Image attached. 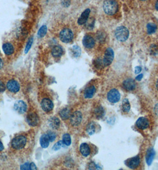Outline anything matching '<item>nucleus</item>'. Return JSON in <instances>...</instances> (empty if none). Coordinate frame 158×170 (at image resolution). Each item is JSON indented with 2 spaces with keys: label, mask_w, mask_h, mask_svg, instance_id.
<instances>
[{
  "label": "nucleus",
  "mask_w": 158,
  "mask_h": 170,
  "mask_svg": "<svg viewBox=\"0 0 158 170\" xmlns=\"http://www.w3.org/2000/svg\"><path fill=\"white\" fill-rule=\"evenodd\" d=\"M118 4L115 0H105L103 4L104 12L112 16L118 11Z\"/></svg>",
  "instance_id": "1"
},
{
  "label": "nucleus",
  "mask_w": 158,
  "mask_h": 170,
  "mask_svg": "<svg viewBox=\"0 0 158 170\" xmlns=\"http://www.w3.org/2000/svg\"><path fill=\"white\" fill-rule=\"evenodd\" d=\"M115 36L118 41L124 42L128 39L129 36V31L125 26H119L115 29Z\"/></svg>",
  "instance_id": "2"
},
{
  "label": "nucleus",
  "mask_w": 158,
  "mask_h": 170,
  "mask_svg": "<svg viewBox=\"0 0 158 170\" xmlns=\"http://www.w3.org/2000/svg\"><path fill=\"white\" fill-rule=\"evenodd\" d=\"M26 138L23 136H19L16 137L11 142V146L16 150L22 149L25 146L26 144Z\"/></svg>",
  "instance_id": "3"
},
{
  "label": "nucleus",
  "mask_w": 158,
  "mask_h": 170,
  "mask_svg": "<svg viewBox=\"0 0 158 170\" xmlns=\"http://www.w3.org/2000/svg\"><path fill=\"white\" fill-rule=\"evenodd\" d=\"M59 36L60 40L62 42L64 43H68L72 41L73 40L74 35L71 29L68 28H64L60 32Z\"/></svg>",
  "instance_id": "4"
},
{
  "label": "nucleus",
  "mask_w": 158,
  "mask_h": 170,
  "mask_svg": "<svg viewBox=\"0 0 158 170\" xmlns=\"http://www.w3.org/2000/svg\"><path fill=\"white\" fill-rule=\"evenodd\" d=\"M113 57H114V53L113 48L111 47L108 48L105 52L104 57L103 60V64L104 66H110L113 62Z\"/></svg>",
  "instance_id": "5"
},
{
  "label": "nucleus",
  "mask_w": 158,
  "mask_h": 170,
  "mask_svg": "<svg viewBox=\"0 0 158 170\" xmlns=\"http://www.w3.org/2000/svg\"><path fill=\"white\" fill-rule=\"evenodd\" d=\"M107 97L109 102L115 103L119 102L121 98V95L118 91L113 89L108 92Z\"/></svg>",
  "instance_id": "6"
},
{
  "label": "nucleus",
  "mask_w": 158,
  "mask_h": 170,
  "mask_svg": "<svg viewBox=\"0 0 158 170\" xmlns=\"http://www.w3.org/2000/svg\"><path fill=\"white\" fill-rule=\"evenodd\" d=\"M82 114L79 112L76 111L73 113L70 116V123L71 125L74 127L79 126L81 124L82 121Z\"/></svg>",
  "instance_id": "7"
},
{
  "label": "nucleus",
  "mask_w": 158,
  "mask_h": 170,
  "mask_svg": "<svg viewBox=\"0 0 158 170\" xmlns=\"http://www.w3.org/2000/svg\"><path fill=\"white\" fill-rule=\"evenodd\" d=\"M14 109L17 112L23 114L27 111V104L23 100H18L14 103Z\"/></svg>",
  "instance_id": "8"
},
{
  "label": "nucleus",
  "mask_w": 158,
  "mask_h": 170,
  "mask_svg": "<svg viewBox=\"0 0 158 170\" xmlns=\"http://www.w3.org/2000/svg\"><path fill=\"white\" fill-rule=\"evenodd\" d=\"M27 122L32 127H35L39 123V118L37 114L31 113L27 116Z\"/></svg>",
  "instance_id": "9"
},
{
  "label": "nucleus",
  "mask_w": 158,
  "mask_h": 170,
  "mask_svg": "<svg viewBox=\"0 0 158 170\" xmlns=\"http://www.w3.org/2000/svg\"><path fill=\"white\" fill-rule=\"evenodd\" d=\"M140 159L138 156L133 157L132 158L128 159L125 161V164L127 166L131 169H135L137 168L140 164Z\"/></svg>",
  "instance_id": "10"
},
{
  "label": "nucleus",
  "mask_w": 158,
  "mask_h": 170,
  "mask_svg": "<svg viewBox=\"0 0 158 170\" xmlns=\"http://www.w3.org/2000/svg\"><path fill=\"white\" fill-rule=\"evenodd\" d=\"M41 107L45 112H49L52 110L54 108V104L50 99L46 98L42 100Z\"/></svg>",
  "instance_id": "11"
},
{
  "label": "nucleus",
  "mask_w": 158,
  "mask_h": 170,
  "mask_svg": "<svg viewBox=\"0 0 158 170\" xmlns=\"http://www.w3.org/2000/svg\"><path fill=\"white\" fill-rule=\"evenodd\" d=\"M83 44L87 48H92L95 46V41L92 36L86 35L83 39Z\"/></svg>",
  "instance_id": "12"
},
{
  "label": "nucleus",
  "mask_w": 158,
  "mask_h": 170,
  "mask_svg": "<svg viewBox=\"0 0 158 170\" xmlns=\"http://www.w3.org/2000/svg\"><path fill=\"white\" fill-rule=\"evenodd\" d=\"M7 88L11 93H17L20 90V85L15 80H10L7 84Z\"/></svg>",
  "instance_id": "13"
},
{
  "label": "nucleus",
  "mask_w": 158,
  "mask_h": 170,
  "mask_svg": "<svg viewBox=\"0 0 158 170\" xmlns=\"http://www.w3.org/2000/svg\"><path fill=\"white\" fill-rule=\"evenodd\" d=\"M136 126L140 130H145L149 127V123L146 118L140 117L136 121Z\"/></svg>",
  "instance_id": "14"
},
{
  "label": "nucleus",
  "mask_w": 158,
  "mask_h": 170,
  "mask_svg": "<svg viewBox=\"0 0 158 170\" xmlns=\"http://www.w3.org/2000/svg\"><path fill=\"white\" fill-rule=\"evenodd\" d=\"M123 85L126 90H133L135 88V81L134 79L131 78L127 79L123 82Z\"/></svg>",
  "instance_id": "15"
},
{
  "label": "nucleus",
  "mask_w": 158,
  "mask_h": 170,
  "mask_svg": "<svg viewBox=\"0 0 158 170\" xmlns=\"http://www.w3.org/2000/svg\"><path fill=\"white\" fill-rule=\"evenodd\" d=\"M90 9H86L84 11H83L81 13V16L79 17L78 21H77L78 24L80 25H82L87 22L89 16V14H90Z\"/></svg>",
  "instance_id": "16"
},
{
  "label": "nucleus",
  "mask_w": 158,
  "mask_h": 170,
  "mask_svg": "<svg viewBox=\"0 0 158 170\" xmlns=\"http://www.w3.org/2000/svg\"><path fill=\"white\" fill-rule=\"evenodd\" d=\"M48 125L51 128L56 130L60 125V121L56 117H52L48 121Z\"/></svg>",
  "instance_id": "17"
},
{
  "label": "nucleus",
  "mask_w": 158,
  "mask_h": 170,
  "mask_svg": "<svg viewBox=\"0 0 158 170\" xmlns=\"http://www.w3.org/2000/svg\"><path fill=\"white\" fill-rule=\"evenodd\" d=\"M80 151L83 156L88 157L90 153V147L87 143H82L80 146Z\"/></svg>",
  "instance_id": "18"
},
{
  "label": "nucleus",
  "mask_w": 158,
  "mask_h": 170,
  "mask_svg": "<svg viewBox=\"0 0 158 170\" xmlns=\"http://www.w3.org/2000/svg\"><path fill=\"white\" fill-rule=\"evenodd\" d=\"M155 155V152L153 149L150 148L148 149L147 152L146 156V160L147 164L148 165H151L154 157Z\"/></svg>",
  "instance_id": "19"
},
{
  "label": "nucleus",
  "mask_w": 158,
  "mask_h": 170,
  "mask_svg": "<svg viewBox=\"0 0 158 170\" xmlns=\"http://www.w3.org/2000/svg\"><path fill=\"white\" fill-rule=\"evenodd\" d=\"M95 92H96V89L95 86L91 85L90 87H88L84 91V96L86 99H90L93 97Z\"/></svg>",
  "instance_id": "20"
},
{
  "label": "nucleus",
  "mask_w": 158,
  "mask_h": 170,
  "mask_svg": "<svg viewBox=\"0 0 158 170\" xmlns=\"http://www.w3.org/2000/svg\"><path fill=\"white\" fill-rule=\"evenodd\" d=\"M2 50L4 53L7 55H11L14 51V48L13 45L9 43H5L2 45Z\"/></svg>",
  "instance_id": "21"
},
{
  "label": "nucleus",
  "mask_w": 158,
  "mask_h": 170,
  "mask_svg": "<svg viewBox=\"0 0 158 170\" xmlns=\"http://www.w3.org/2000/svg\"><path fill=\"white\" fill-rule=\"evenodd\" d=\"M64 53V50L61 46L56 45L53 47L52 50V55L55 57H61Z\"/></svg>",
  "instance_id": "22"
},
{
  "label": "nucleus",
  "mask_w": 158,
  "mask_h": 170,
  "mask_svg": "<svg viewBox=\"0 0 158 170\" xmlns=\"http://www.w3.org/2000/svg\"><path fill=\"white\" fill-rule=\"evenodd\" d=\"M59 115L63 120H67L68 118H70V116L71 115V111L69 108H64L63 109H62L59 112Z\"/></svg>",
  "instance_id": "23"
},
{
  "label": "nucleus",
  "mask_w": 158,
  "mask_h": 170,
  "mask_svg": "<svg viewBox=\"0 0 158 170\" xmlns=\"http://www.w3.org/2000/svg\"><path fill=\"white\" fill-rule=\"evenodd\" d=\"M49 140L46 134H44L40 138V144L42 148L46 149L49 146Z\"/></svg>",
  "instance_id": "24"
},
{
  "label": "nucleus",
  "mask_w": 158,
  "mask_h": 170,
  "mask_svg": "<svg viewBox=\"0 0 158 170\" xmlns=\"http://www.w3.org/2000/svg\"><path fill=\"white\" fill-rule=\"evenodd\" d=\"M157 29V26L155 23H149L147 25V32L148 34L155 33Z\"/></svg>",
  "instance_id": "25"
},
{
  "label": "nucleus",
  "mask_w": 158,
  "mask_h": 170,
  "mask_svg": "<svg viewBox=\"0 0 158 170\" xmlns=\"http://www.w3.org/2000/svg\"><path fill=\"white\" fill-rule=\"evenodd\" d=\"M71 52L73 56L75 57H78L81 54V49L77 45H74L71 47Z\"/></svg>",
  "instance_id": "26"
},
{
  "label": "nucleus",
  "mask_w": 158,
  "mask_h": 170,
  "mask_svg": "<svg viewBox=\"0 0 158 170\" xmlns=\"http://www.w3.org/2000/svg\"><path fill=\"white\" fill-rule=\"evenodd\" d=\"M105 114V111L102 106H99L96 108L95 110V115H96V118H101Z\"/></svg>",
  "instance_id": "27"
},
{
  "label": "nucleus",
  "mask_w": 158,
  "mask_h": 170,
  "mask_svg": "<svg viewBox=\"0 0 158 170\" xmlns=\"http://www.w3.org/2000/svg\"><path fill=\"white\" fill-rule=\"evenodd\" d=\"M95 125L93 123H90L86 127V131L89 135H93L95 132Z\"/></svg>",
  "instance_id": "28"
},
{
  "label": "nucleus",
  "mask_w": 158,
  "mask_h": 170,
  "mask_svg": "<svg viewBox=\"0 0 158 170\" xmlns=\"http://www.w3.org/2000/svg\"><path fill=\"white\" fill-rule=\"evenodd\" d=\"M63 142L66 146H70L71 143V137L69 134H64L63 136Z\"/></svg>",
  "instance_id": "29"
},
{
  "label": "nucleus",
  "mask_w": 158,
  "mask_h": 170,
  "mask_svg": "<svg viewBox=\"0 0 158 170\" xmlns=\"http://www.w3.org/2000/svg\"><path fill=\"white\" fill-rule=\"evenodd\" d=\"M48 31V28L47 26L45 25H43L41 27V28L39 29L38 32V35L39 38H42L44 36H45V35L46 34Z\"/></svg>",
  "instance_id": "30"
},
{
  "label": "nucleus",
  "mask_w": 158,
  "mask_h": 170,
  "mask_svg": "<svg viewBox=\"0 0 158 170\" xmlns=\"http://www.w3.org/2000/svg\"><path fill=\"white\" fill-rule=\"evenodd\" d=\"M122 106H123V109L124 112H127L130 110V104L129 101L128 100V99H125L123 100Z\"/></svg>",
  "instance_id": "31"
},
{
  "label": "nucleus",
  "mask_w": 158,
  "mask_h": 170,
  "mask_svg": "<svg viewBox=\"0 0 158 170\" xmlns=\"http://www.w3.org/2000/svg\"><path fill=\"white\" fill-rule=\"evenodd\" d=\"M33 42H34V38L32 37H31L29 40H28V42L26 44V48H25V50H24V52L25 53H27L29 52V51L30 50V49L32 47V45L33 44Z\"/></svg>",
  "instance_id": "32"
},
{
  "label": "nucleus",
  "mask_w": 158,
  "mask_h": 170,
  "mask_svg": "<svg viewBox=\"0 0 158 170\" xmlns=\"http://www.w3.org/2000/svg\"><path fill=\"white\" fill-rule=\"evenodd\" d=\"M64 146H66V145H65L64 143H63V140H62V141H59V142H58L56 143V144L54 145V146H53V148H52V149H53L54 150L56 151V150L60 149L61 147H64Z\"/></svg>",
  "instance_id": "33"
},
{
  "label": "nucleus",
  "mask_w": 158,
  "mask_h": 170,
  "mask_svg": "<svg viewBox=\"0 0 158 170\" xmlns=\"http://www.w3.org/2000/svg\"><path fill=\"white\" fill-rule=\"evenodd\" d=\"M46 134L49 138V140L50 142H53L56 140V134L54 133H53L52 131H49L48 133H46Z\"/></svg>",
  "instance_id": "34"
},
{
  "label": "nucleus",
  "mask_w": 158,
  "mask_h": 170,
  "mask_svg": "<svg viewBox=\"0 0 158 170\" xmlns=\"http://www.w3.org/2000/svg\"><path fill=\"white\" fill-rule=\"evenodd\" d=\"M151 54L155 55L158 53V47L156 45H152L150 47Z\"/></svg>",
  "instance_id": "35"
},
{
  "label": "nucleus",
  "mask_w": 158,
  "mask_h": 170,
  "mask_svg": "<svg viewBox=\"0 0 158 170\" xmlns=\"http://www.w3.org/2000/svg\"><path fill=\"white\" fill-rule=\"evenodd\" d=\"M61 3L64 7H67L70 5V0H61Z\"/></svg>",
  "instance_id": "36"
},
{
  "label": "nucleus",
  "mask_w": 158,
  "mask_h": 170,
  "mask_svg": "<svg viewBox=\"0 0 158 170\" xmlns=\"http://www.w3.org/2000/svg\"><path fill=\"white\" fill-rule=\"evenodd\" d=\"M21 170H30V164L29 162H26L20 167Z\"/></svg>",
  "instance_id": "37"
},
{
  "label": "nucleus",
  "mask_w": 158,
  "mask_h": 170,
  "mask_svg": "<svg viewBox=\"0 0 158 170\" xmlns=\"http://www.w3.org/2000/svg\"><path fill=\"white\" fill-rule=\"evenodd\" d=\"M105 35H104V34H103V33H99V34H98V39L99 40V41L100 42H102L103 41H104L105 40Z\"/></svg>",
  "instance_id": "38"
},
{
  "label": "nucleus",
  "mask_w": 158,
  "mask_h": 170,
  "mask_svg": "<svg viewBox=\"0 0 158 170\" xmlns=\"http://www.w3.org/2000/svg\"><path fill=\"white\" fill-rule=\"evenodd\" d=\"M5 90V86L4 85V84L0 81V93H2L4 92Z\"/></svg>",
  "instance_id": "39"
},
{
  "label": "nucleus",
  "mask_w": 158,
  "mask_h": 170,
  "mask_svg": "<svg viewBox=\"0 0 158 170\" xmlns=\"http://www.w3.org/2000/svg\"><path fill=\"white\" fill-rule=\"evenodd\" d=\"M30 170H37V167L34 162H32L30 164Z\"/></svg>",
  "instance_id": "40"
},
{
  "label": "nucleus",
  "mask_w": 158,
  "mask_h": 170,
  "mask_svg": "<svg viewBox=\"0 0 158 170\" xmlns=\"http://www.w3.org/2000/svg\"><path fill=\"white\" fill-rule=\"evenodd\" d=\"M142 71V68L140 66H136L135 68V74H139Z\"/></svg>",
  "instance_id": "41"
},
{
  "label": "nucleus",
  "mask_w": 158,
  "mask_h": 170,
  "mask_svg": "<svg viewBox=\"0 0 158 170\" xmlns=\"http://www.w3.org/2000/svg\"><path fill=\"white\" fill-rule=\"evenodd\" d=\"M154 112H155V113L156 114V115L158 117V103H157L155 105V106L154 108Z\"/></svg>",
  "instance_id": "42"
},
{
  "label": "nucleus",
  "mask_w": 158,
  "mask_h": 170,
  "mask_svg": "<svg viewBox=\"0 0 158 170\" xmlns=\"http://www.w3.org/2000/svg\"><path fill=\"white\" fill-rule=\"evenodd\" d=\"M143 74H140V75H138L137 77H136L135 80H137V81H140L141 79L143 78Z\"/></svg>",
  "instance_id": "43"
},
{
  "label": "nucleus",
  "mask_w": 158,
  "mask_h": 170,
  "mask_svg": "<svg viewBox=\"0 0 158 170\" xmlns=\"http://www.w3.org/2000/svg\"><path fill=\"white\" fill-rule=\"evenodd\" d=\"M4 146H3V145H2V142H1V140H0V151L3 150H4Z\"/></svg>",
  "instance_id": "44"
},
{
  "label": "nucleus",
  "mask_w": 158,
  "mask_h": 170,
  "mask_svg": "<svg viewBox=\"0 0 158 170\" xmlns=\"http://www.w3.org/2000/svg\"><path fill=\"white\" fill-rule=\"evenodd\" d=\"M2 66H3V62H2V60H1V59L0 58V69L2 68Z\"/></svg>",
  "instance_id": "45"
},
{
  "label": "nucleus",
  "mask_w": 158,
  "mask_h": 170,
  "mask_svg": "<svg viewBox=\"0 0 158 170\" xmlns=\"http://www.w3.org/2000/svg\"><path fill=\"white\" fill-rule=\"evenodd\" d=\"M155 7H156V9L158 11V0L156 1V5H155Z\"/></svg>",
  "instance_id": "46"
},
{
  "label": "nucleus",
  "mask_w": 158,
  "mask_h": 170,
  "mask_svg": "<svg viewBox=\"0 0 158 170\" xmlns=\"http://www.w3.org/2000/svg\"><path fill=\"white\" fill-rule=\"evenodd\" d=\"M156 89H157L158 91V81H156Z\"/></svg>",
  "instance_id": "47"
},
{
  "label": "nucleus",
  "mask_w": 158,
  "mask_h": 170,
  "mask_svg": "<svg viewBox=\"0 0 158 170\" xmlns=\"http://www.w3.org/2000/svg\"><path fill=\"white\" fill-rule=\"evenodd\" d=\"M141 1H146V0H141Z\"/></svg>",
  "instance_id": "48"
}]
</instances>
